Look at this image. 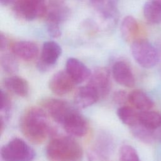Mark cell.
<instances>
[{"label":"cell","mask_w":161,"mask_h":161,"mask_svg":"<svg viewBox=\"0 0 161 161\" xmlns=\"http://www.w3.org/2000/svg\"><path fill=\"white\" fill-rule=\"evenodd\" d=\"M19 126L25 137L35 144L43 143L52 132L46 112L37 107H31L25 112Z\"/></svg>","instance_id":"obj_1"},{"label":"cell","mask_w":161,"mask_h":161,"mask_svg":"<svg viewBox=\"0 0 161 161\" xmlns=\"http://www.w3.org/2000/svg\"><path fill=\"white\" fill-rule=\"evenodd\" d=\"M83 155L81 145L69 136L55 138L46 148V155L50 161H82Z\"/></svg>","instance_id":"obj_2"},{"label":"cell","mask_w":161,"mask_h":161,"mask_svg":"<svg viewBox=\"0 0 161 161\" xmlns=\"http://www.w3.org/2000/svg\"><path fill=\"white\" fill-rule=\"evenodd\" d=\"M131 52L135 60L141 67L151 69L160 61L157 49L147 40L139 38L131 43Z\"/></svg>","instance_id":"obj_3"},{"label":"cell","mask_w":161,"mask_h":161,"mask_svg":"<svg viewBox=\"0 0 161 161\" xmlns=\"http://www.w3.org/2000/svg\"><path fill=\"white\" fill-rule=\"evenodd\" d=\"M35 152L23 140L14 138L1 149V157L3 161H33Z\"/></svg>","instance_id":"obj_4"},{"label":"cell","mask_w":161,"mask_h":161,"mask_svg":"<svg viewBox=\"0 0 161 161\" xmlns=\"http://www.w3.org/2000/svg\"><path fill=\"white\" fill-rule=\"evenodd\" d=\"M14 11L21 18L32 21L43 16L47 11L45 0H16Z\"/></svg>","instance_id":"obj_5"},{"label":"cell","mask_w":161,"mask_h":161,"mask_svg":"<svg viewBox=\"0 0 161 161\" xmlns=\"http://www.w3.org/2000/svg\"><path fill=\"white\" fill-rule=\"evenodd\" d=\"M40 104L55 121L62 125L74 110L69 103L59 99L46 98L42 100Z\"/></svg>","instance_id":"obj_6"},{"label":"cell","mask_w":161,"mask_h":161,"mask_svg":"<svg viewBox=\"0 0 161 161\" xmlns=\"http://www.w3.org/2000/svg\"><path fill=\"white\" fill-rule=\"evenodd\" d=\"M61 54L62 48L58 43L54 41L44 42L37 64L38 69L42 72L49 70L57 63Z\"/></svg>","instance_id":"obj_7"},{"label":"cell","mask_w":161,"mask_h":161,"mask_svg":"<svg viewBox=\"0 0 161 161\" xmlns=\"http://www.w3.org/2000/svg\"><path fill=\"white\" fill-rule=\"evenodd\" d=\"M88 84L96 89L99 98L107 97L111 87V80L109 70L104 67L96 69L91 75Z\"/></svg>","instance_id":"obj_8"},{"label":"cell","mask_w":161,"mask_h":161,"mask_svg":"<svg viewBox=\"0 0 161 161\" xmlns=\"http://www.w3.org/2000/svg\"><path fill=\"white\" fill-rule=\"evenodd\" d=\"M62 125L68 133L78 137L84 136L89 130L87 121L75 109L66 118Z\"/></svg>","instance_id":"obj_9"},{"label":"cell","mask_w":161,"mask_h":161,"mask_svg":"<svg viewBox=\"0 0 161 161\" xmlns=\"http://www.w3.org/2000/svg\"><path fill=\"white\" fill-rule=\"evenodd\" d=\"M75 82L66 71H58L50 79L48 86L52 92L58 96H64L71 92Z\"/></svg>","instance_id":"obj_10"},{"label":"cell","mask_w":161,"mask_h":161,"mask_svg":"<svg viewBox=\"0 0 161 161\" xmlns=\"http://www.w3.org/2000/svg\"><path fill=\"white\" fill-rule=\"evenodd\" d=\"M65 69L75 84L82 83L91 76L89 68L76 58L70 57L67 59Z\"/></svg>","instance_id":"obj_11"},{"label":"cell","mask_w":161,"mask_h":161,"mask_svg":"<svg viewBox=\"0 0 161 161\" xmlns=\"http://www.w3.org/2000/svg\"><path fill=\"white\" fill-rule=\"evenodd\" d=\"M112 73L114 80L120 85L132 87L135 84V79L130 65L124 61H118L113 66Z\"/></svg>","instance_id":"obj_12"},{"label":"cell","mask_w":161,"mask_h":161,"mask_svg":"<svg viewBox=\"0 0 161 161\" xmlns=\"http://www.w3.org/2000/svg\"><path fill=\"white\" fill-rule=\"evenodd\" d=\"M11 51L14 55L26 61L35 58L39 52L37 45L31 41H18L11 45Z\"/></svg>","instance_id":"obj_13"},{"label":"cell","mask_w":161,"mask_h":161,"mask_svg":"<svg viewBox=\"0 0 161 161\" xmlns=\"http://www.w3.org/2000/svg\"><path fill=\"white\" fill-rule=\"evenodd\" d=\"M100 98L97 91L89 84L79 87L74 96L75 103L81 108H86L92 106Z\"/></svg>","instance_id":"obj_14"},{"label":"cell","mask_w":161,"mask_h":161,"mask_svg":"<svg viewBox=\"0 0 161 161\" xmlns=\"http://www.w3.org/2000/svg\"><path fill=\"white\" fill-rule=\"evenodd\" d=\"M4 87L20 97H26L29 94V84L26 79L18 76L13 75L6 77L3 80Z\"/></svg>","instance_id":"obj_15"},{"label":"cell","mask_w":161,"mask_h":161,"mask_svg":"<svg viewBox=\"0 0 161 161\" xmlns=\"http://www.w3.org/2000/svg\"><path fill=\"white\" fill-rule=\"evenodd\" d=\"M120 31L122 38L127 42H133L139 32V25L132 16H125L121 24Z\"/></svg>","instance_id":"obj_16"},{"label":"cell","mask_w":161,"mask_h":161,"mask_svg":"<svg viewBox=\"0 0 161 161\" xmlns=\"http://www.w3.org/2000/svg\"><path fill=\"white\" fill-rule=\"evenodd\" d=\"M128 101L135 108L141 111L150 110L153 106L152 99L140 89L132 91L128 94Z\"/></svg>","instance_id":"obj_17"},{"label":"cell","mask_w":161,"mask_h":161,"mask_svg":"<svg viewBox=\"0 0 161 161\" xmlns=\"http://www.w3.org/2000/svg\"><path fill=\"white\" fill-rule=\"evenodd\" d=\"M138 122L149 130H155L161 126V114L155 111H141L138 113Z\"/></svg>","instance_id":"obj_18"},{"label":"cell","mask_w":161,"mask_h":161,"mask_svg":"<svg viewBox=\"0 0 161 161\" xmlns=\"http://www.w3.org/2000/svg\"><path fill=\"white\" fill-rule=\"evenodd\" d=\"M113 150V142L111 136L105 133H101L94 146V150L99 157L105 158L108 157Z\"/></svg>","instance_id":"obj_19"},{"label":"cell","mask_w":161,"mask_h":161,"mask_svg":"<svg viewBox=\"0 0 161 161\" xmlns=\"http://www.w3.org/2000/svg\"><path fill=\"white\" fill-rule=\"evenodd\" d=\"M143 13L148 23L153 25L161 23V6L154 0H148L145 3Z\"/></svg>","instance_id":"obj_20"},{"label":"cell","mask_w":161,"mask_h":161,"mask_svg":"<svg viewBox=\"0 0 161 161\" xmlns=\"http://www.w3.org/2000/svg\"><path fill=\"white\" fill-rule=\"evenodd\" d=\"M91 4L105 18L116 16L117 0H91Z\"/></svg>","instance_id":"obj_21"},{"label":"cell","mask_w":161,"mask_h":161,"mask_svg":"<svg viewBox=\"0 0 161 161\" xmlns=\"http://www.w3.org/2000/svg\"><path fill=\"white\" fill-rule=\"evenodd\" d=\"M117 115L124 124L132 127L138 123V113L132 108L123 106L117 110Z\"/></svg>","instance_id":"obj_22"},{"label":"cell","mask_w":161,"mask_h":161,"mask_svg":"<svg viewBox=\"0 0 161 161\" xmlns=\"http://www.w3.org/2000/svg\"><path fill=\"white\" fill-rule=\"evenodd\" d=\"M130 128L133 136L141 142L145 143H151L155 140L154 130H151L144 127L139 122L136 125Z\"/></svg>","instance_id":"obj_23"},{"label":"cell","mask_w":161,"mask_h":161,"mask_svg":"<svg viewBox=\"0 0 161 161\" xmlns=\"http://www.w3.org/2000/svg\"><path fill=\"white\" fill-rule=\"evenodd\" d=\"M2 69L8 74H14L18 70V64L15 57L9 53H4L1 57Z\"/></svg>","instance_id":"obj_24"},{"label":"cell","mask_w":161,"mask_h":161,"mask_svg":"<svg viewBox=\"0 0 161 161\" xmlns=\"http://www.w3.org/2000/svg\"><path fill=\"white\" fill-rule=\"evenodd\" d=\"M119 161H140L137 152L131 145H123L119 152Z\"/></svg>","instance_id":"obj_25"},{"label":"cell","mask_w":161,"mask_h":161,"mask_svg":"<svg viewBox=\"0 0 161 161\" xmlns=\"http://www.w3.org/2000/svg\"><path fill=\"white\" fill-rule=\"evenodd\" d=\"M46 27L50 36L57 38L61 35L60 23L52 20H46Z\"/></svg>","instance_id":"obj_26"},{"label":"cell","mask_w":161,"mask_h":161,"mask_svg":"<svg viewBox=\"0 0 161 161\" xmlns=\"http://www.w3.org/2000/svg\"><path fill=\"white\" fill-rule=\"evenodd\" d=\"M1 111L5 114V117H8L9 113L11 109V101L9 95L3 90L1 91Z\"/></svg>","instance_id":"obj_27"},{"label":"cell","mask_w":161,"mask_h":161,"mask_svg":"<svg viewBox=\"0 0 161 161\" xmlns=\"http://www.w3.org/2000/svg\"><path fill=\"white\" fill-rule=\"evenodd\" d=\"M113 98L115 103L121 104L125 103L126 99L128 100V95L126 94V92L125 91L120 90L114 94Z\"/></svg>","instance_id":"obj_28"},{"label":"cell","mask_w":161,"mask_h":161,"mask_svg":"<svg viewBox=\"0 0 161 161\" xmlns=\"http://www.w3.org/2000/svg\"><path fill=\"white\" fill-rule=\"evenodd\" d=\"M0 40H1L0 49L1 51H3L6 48V47L8 46V40H7L6 37L3 34V33H1Z\"/></svg>","instance_id":"obj_29"},{"label":"cell","mask_w":161,"mask_h":161,"mask_svg":"<svg viewBox=\"0 0 161 161\" xmlns=\"http://www.w3.org/2000/svg\"><path fill=\"white\" fill-rule=\"evenodd\" d=\"M155 140L161 143V126L154 130Z\"/></svg>","instance_id":"obj_30"},{"label":"cell","mask_w":161,"mask_h":161,"mask_svg":"<svg viewBox=\"0 0 161 161\" xmlns=\"http://www.w3.org/2000/svg\"><path fill=\"white\" fill-rule=\"evenodd\" d=\"M14 0H0V3L2 6H8L11 4Z\"/></svg>","instance_id":"obj_31"},{"label":"cell","mask_w":161,"mask_h":161,"mask_svg":"<svg viewBox=\"0 0 161 161\" xmlns=\"http://www.w3.org/2000/svg\"><path fill=\"white\" fill-rule=\"evenodd\" d=\"M64 0H51V3L52 5H59L62 4V2Z\"/></svg>","instance_id":"obj_32"},{"label":"cell","mask_w":161,"mask_h":161,"mask_svg":"<svg viewBox=\"0 0 161 161\" xmlns=\"http://www.w3.org/2000/svg\"><path fill=\"white\" fill-rule=\"evenodd\" d=\"M155 1H156L158 4H159L161 6V0H154Z\"/></svg>","instance_id":"obj_33"},{"label":"cell","mask_w":161,"mask_h":161,"mask_svg":"<svg viewBox=\"0 0 161 161\" xmlns=\"http://www.w3.org/2000/svg\"><path fill=\"white\" fill-rule=\"evenodd\" d=\"M160 60L161 61V53H160Z\"/></svg>","instance_id":"obj_34"}]
</instances>
